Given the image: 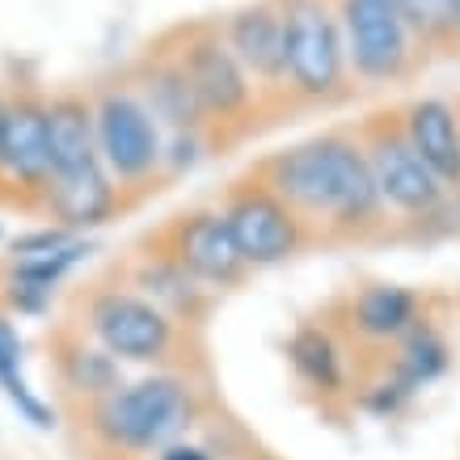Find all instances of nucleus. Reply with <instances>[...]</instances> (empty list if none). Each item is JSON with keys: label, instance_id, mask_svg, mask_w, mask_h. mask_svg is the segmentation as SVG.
I'll use <instances>...</instances> for the list:
<instances>
[{"label": "nucleus", "instance_id": "obj_28", "mask_svg": "<svg viewBox=\"0 0 460 460\" xmlns=\"http://www.w3.org/2000/svg\"><path fill=\"white\" fill-rule=\"evenodd\" d=\"M0 127H4V93H0Z\"/></svg>", "mask_w": 460, "mask_h": 460}, {"label": "nucleus", "instance_id": "obj_27", "mask_svg": "<svg viewBox=\"0 0 460 460\" xmlns=\"http://www.w3.org/2000/svg\"><path fill=\"white\" fill-rule=\"evenodd\" d=\"M156 460H216L203 444H195V439H178V444H169L156 452Z\"/></svg>", "mask_w": 460, "mask_h": 460}, {"label": "nucleus", "instance_id": "obj_10", "mask_svg": "<svg viewBox=\"0 0 460 460\" xmlns=\"http://www.w3.org/2000/svg\"><path fill=\"white\" fill-rule=\"evenodd\" d=\"M51 178L47 161V93L17 84L4 93V127H0V181L13 186V199L39 203Z\"/></svg>", "mask_w": 460, "mask_h": 460}, {"label": "nucleus", "instance_id": "obj_26", "mask_svg": "<svg viewBox=\"0 0 460 460\" xmlns=\"http://www.w3.org/2000/svg\"><path fill=\"white\" fill-rule=\"evenodd\" d=\"M414 393L405 389V385H397V380H385V385H376V389L363 393V405L372 410V414H380V419H389V414H397L405 402H410Z\"/></svg>", "mask_w": 460, "mask_h": 460}, {"label": "nucleus", "instance_id": "obj_22", "mask_svg": "<svg viewBox=\"0 0 460 460\" xmlns=\"http://www.w3.org/2000/svg\"><path fill=\"white\" fill-rule=\"evenodd\" d=\"M288 363L313 393H338L347 380L342 376V350H338L334 334L321 325H300L288 338Z\"/></svg>", "mask_w": 460, "mask_h": 460}, {"label": "nucleus", "instance_id": "obj_11", "mask_svg": "<svg viewBox=\"0 0 460 460\" xmlns=\"http://www.w3.org/2000/svg\"><path fill=\"white\" fill-rule=\"evenodd\" d=\"M161 253H169L208 292L211 288H233L250 270L241 262L237 241L228 233L220 208H190L181 216H173V224L165 228V250Z\"/></svg>", "mask_w": 460, "mask_h": 460}, {"label": "nucleus", "instance_id": "obj_13", "mask_svg": "<svg viewBox=\"0 0 460 460\" xmlns=\"http://www.w3.org/2000/svg\"><path fill=\"white\" fill-rule=\"evenodd\" d=\"M228 51L250 72V81H262L266 89L283 84V22L275 0H253L224 17L220 26Z\"/></svg>", "mask_w": 460, "mask_h": 460}, {"label": "nucleus", "instance_id": "obj_4", "mask_svg": "<svg viewBox=\"0 0 460 460\" xmlns=\"http://www.w3.org/2000/svg\"><path fill=\"white\" fill-rule=\"evenodd\" d=\"M98 161L119 190H140L161 173L165 131L131 84H106L93 93Z\"/></svg>", "mask_w": 460, "mask_h": 460}, {"label": "nucleus", "instance_id": "obj_12", "mask_svg": "<svg viewBox=\"0 0 460 460\" xmlns=\"http://www.w3.org/2000/svg\"><path fill=\"white\" fill-rule=\"evenodd\" d=\"M34 208L47 216V224H56L72 237H84V233H93V228L119 216L123 190L111 181L106 169L93 165L81 169V173H68V178H51Z\"/></svg>", "mask_w": 460, "mask_h": 460}, {"label": "nucleus", "instance_id": "obj_30", "mask_svg": "<svg viewBox=\"0 0 460 460\" xmlns=\"http://www.w3.org/2000/svg\"><path fill=\"white\" fill-rule=\"evenodd\" d=\"M0 241H4V233H0Z\"/></svg>", "mask_w": 460, "mask_h": 460}, {"label": "nucleus", "instance_id": "obj_16", "mask_svg": "<svg viewBox=\"0 0 460 460\" xmlns=\"http://www.w3.org/2000/svg\"><path fill=\"white\" fill-rule=\"evenodd\" d=\"M131 89L140 93L148 114L161 123V131H208V114L199 106L195 89H190L173 51H156L144 59Z\"/></svg>", "mask_w": 460, "mask_h": 460}, {"label": "nucleus", "instance_id": "obj_17", "mask_svg": "<svg viewBox=\"0 0 460 460\" xmlns=\"http://www.w3.org/2000/svg\"><path fill=\"white\" fill-rule=\"evenodd\" d=\"M131 279H136L144 300H153L173 321H199L208 313V288L190 279L169 253H144L131 270Z\"/></svg>", "mask_w": 460, "mask_h": 460}, {"label": "nucleus", "instance_id": "obj_9", "mask_svg": "<svg viewBox=\"0 0 460 460\" xmlns=\"http://www.w3.org/2000/svg\"><path fill=\"white\" fill-rule=\"evenodd\" d=\"M173 56H178L199 106L208 114V127L245 123L253 114V102H258L253 81H250V72L237 64V56L228 51L220 26H190Z\"/></svg>", "mask_w": 460, "mask_h": 460}, {"label": "nucleus", "instance_id": "obj_5", "mask_svg": "<svg viewBox=\"0 0 460 460\" xmlns=\"http://www.w3.org/2000/svg\"><path fill=\"white\" fill-rule=\"evenodd\" d=\"M84 330L119 363L156 367L173 359L178 347V321L131 288H93L84 296Z\"/></svg>", "mask_w": 460, "mask_h": 460}, {"label": "nucleus", "instance_id": "obj_7", "mask_svg": "<svg viewBox=\"0 0 460 460\" xmlns=\"http://www.w3.org/2000/svg\"><path fill=\"white\" fill-rule=\"evenodd\" d=\"M359 144H363L367 165H372V178H376V190L385 208L402 211L410 220H431L435 211L444 208L447 186L410 148L397 114H376L372 123L363 127Z\"/></svg>", "mask_w": 460, "mask_h": 460}, {"label": "nucleus", "instance_id": "obj_8", "mask_svg": "<svg viewBox=\"0 0 460 460\" xmlns=\"http://www.w3.org/2000/svg\"><path fill=\"white\" fill-rule=\"evenodd\" d=\"M338 26L347 47V72L367 84L402 81L414 64V39L405 34L397 0H338Z\"/></svg>", "mask_w": 460, "mask_h": 460}, {"label": "nucleus", "instance_id": "obj_25", "mask_svg": "<svg viewBox=\"0 0 460 460\" xmlns=\"http://www.w3.org/2000/svg\"><path fill=\"white\" fill-rule=\"evenodd\" d=\"M64 241H72V233L56 228V224H39V228H30L22 237L9 241V262H22V258H42V253L59 250Z\"/></svg>", "mask_w": 460, "mask_h": 460}, {"label": "nucleus", "instance_id": "obj_29", "mask_svg": "<svg viewBox=\"0 0 460 460\" xmlns=\"http://www.w3.org/2000/svg\"><path fill=\"white\" fill-rule=\"evenodd\" d=\"M456 34H460V0H456Z\"/></svg>", "mask_w": 460, "mask_h": 460}, {"label": "nucleus", "instance_id": "obj_20", "mask_svg": "<svg viewBox=\"0 0 460 460\" xmlns=\"http://www.w3.org/2000/svg\"><path fill=\"white\" fill-rule=\"evenodd\" d=\"M0 393L34 431H56V405L26 380V342L9 313H0Z\"/></svg>", "mask_w": 460, "mask_h": 460}, {"label": "nucleus", "instance_id": "obj_24", "mask_svg": "<svg viewBox=\"0 0 460 460\" xmlns=\"http://www.w3.org/2000/svg\"><path fill=\"white\" fill-rule=\"evenodd\" d=\"M208 153L203 131H165V148H161V173H186L195 169Z\"/></svg>", "mask_w": 460, "mask_h": 460}, {"label": "nucleus", "instance_id": "obj_19", "mask_svg": "<svg viewBox=\"0 0 460 460\" xmlns=\"http://www.w3.org/2000/svg\"><path fill=\"white\" fill-rule=\"evenodd\" d=\"M419 321V296L402 283H372L350 300V330L367 342H397Z\"/></svg>", "mask_w": 460, "mask_h": 460}, {"label": "nucleus", "instance_id": "obj_6", "mask_svg": "<svg viewBox=\"0 0 460 460\" xmlns=\"http://www.w3.org/2000/svg\"><path fill=\"white\" fill-rule=\"evenodd\" d=\"M220 216L245 266H279L308 241V224L262 178L233 181L220 203Z\"/></svg>", "mask_w": 460, "mask_h": 460}, {"label": "nucleus", "instance_id": "obj_18", "mask_svg": "<svg viewBox=\"0 0 460 460\" xmlns=\"http://www.w3.org/2000/svg\"><path fill=\"white\" fill-rule=\"evenodd\" d=\"M56 376L72 397L98 402L106 393L123 385V363L111 359L98 342H84L81 334H59L56 338Z\"/></svg>", "mask_w": 460, "mask_h": 460}, {"label": "nucleus", "instance_id": "obj_2", "mask_svg": "<svg viewBox=\"0 0 460 460\" xmlns=\"http://www.w3.org/2000/svg\"><path fill=\"white\" fill-rule=\"evenodd\" d=\"M199 422V393L178 372L123 380L114 393L89 402V435L114 456H156L186 439Z\"/></svg>", "mask_w": 460, "mask_h": 460}, {"label": "nucleus", "instance_id": "obj_15", "mask_svg": "<svg viewBox=\"0 0 460 460\" xmlns=\"http://www.w3.org/2000/svg\"><path fill=\"white\" fill-rule=\"evenodd\" d=\"M402 131L410 148L422 156L444 186H460V111L444 98H419L402 114Z\"/></svg>", "mask_w": 460, "mask_h": 460}, {"label": "nucleus", "instance_id": "obj_1", "mask_svg": "<svg viewBox=\"0 0 460 460\" xmlns=\"http://www.w3.org/2000/svg\"><path fill=\"white\" fill-rule=\"evenodd\" d=\"M258 178L305 224L313 220L342 237H359L376 228L385 211L359 136L347 131H325L288 144L275 156H266Z\"/></svg>", "mask_w": 460, "mask_h": 460}, {"label": "nucleus", "instance_id": "obj_3", "mask_svg": "<svg viewBox=\"0 0 460 460\" xmlns=\"http://www.w3.org/2000/svg\"><path fill=\"white\" fill-rule=\"evenodd\" d=\"M283 22V89L305 102L347 93V47L338 0H275Z\"/></svg>", "mask_w": 460, "mask_h": 460}, {"label": "nucleus", "instance_id": "obj_14", "mask_svg": "<svg viewBox=\"0 0 460 460\" xmlns=\"http://www.w3.org/2000/svg\"><path fill=\"white\" fill-rule=\"evenodd\" d=\"M47 161H51V178H68V173L102 165L98 136H93V98L89 93L64 89V93L47 98Z\"/></svg>", "mask_w": 460, "mask_h": 460}, {"label": "nucleus", "instance_id": "obj_23", "mask_svg": "<svg viewBox=\"0 0 460 460\" xmlns=\"http://www.w3.org/2000/svg\"><path fill=\"white\" fill-rule=\"evenodd\" d=\"M405 34L422 47H452L460 42L456 34V0H397Z\"/></svg>", "mask_w": 460, "mask_h": 460}, {"label": "nucleus", "instance_id": "obj_21", "mask_svg": "<svg viewBox=\"0 0 460 460\" xmlns=\"http://www.w3.org/2000/svg\"><path fill=\"white\" fill-rule=\"evenodd\" d=\"M447 363H452V350H447L444 334L431 330V325H422L414 321L402 338H397V363H393V380L405 385L410 393L427 389L435 380L447 372Z\"/></svg>", "mask_w": 460, "mask_h": 460}]
</instances>
